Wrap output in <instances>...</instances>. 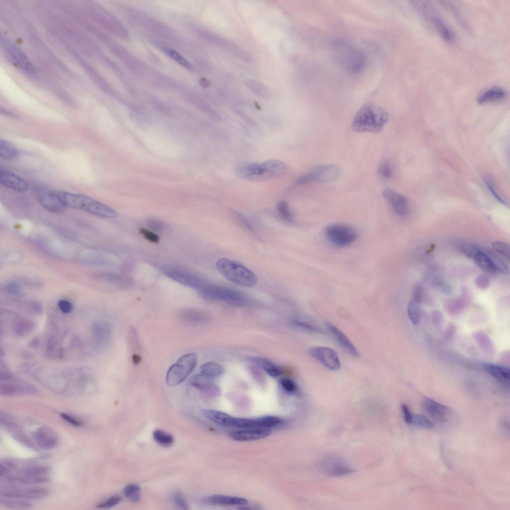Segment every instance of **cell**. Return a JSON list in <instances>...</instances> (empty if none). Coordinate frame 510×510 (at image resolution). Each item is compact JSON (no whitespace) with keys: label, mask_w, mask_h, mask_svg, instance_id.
I'll list each match as a JSON object with an SVG mask.
<instances>
[{"label":"cell","mask_w":510,"mask_h":510,"mask_svg":"<svg viewBox=\"0 0 510 510\" xmlns=\"http://www.w3.org/2000/svg\"><path fill=\"white\" fill-rule=\"evenodd\" d=\"M378 173L382 178L388 179L392 176V170L390 165L387 162L381 164L378 168Z\"/></svg>","instance_id":"obj_52"},{"label":"cell","mask_w":510,"mask_h":510,"mask_svg":"<svg viewBox=\"0 0 510 510\" xmlns=\"http://www.w3.org/2000/svg\"><path fill=\"white\" fill-rule=\"evenodd\" d=\"M38 340L36 338H35L31 341L30 346H31V347L33 348L37 347L38 346Z\"/></svg>","instance_id":"obj_63"},{"label":"cell","mask_w":510,"mask_h":510,"mask_svg":"<svg viewBox=\"0 0 510 510\" xmlns=\"http://www.w3.org/2000/svg\"><path fill=\"white\" fill-rule=\"evenodd\" d=\"M412 424L417 427L427 429H431L434 426L430 420L421 414H413Z\"/></svg>","instance_id":"obj_46"},{"label":"cell","mask_w":510,"mask_h":510,"mask_svg":"<svg viewBox=\"0 0 510 510\" xmlns=\"http://www.w3.org/2000/svg\"><path fill=\"white\" fill-rule=\"evenodd\" d=\"M121 501V498L120 497L114 496L99 504L97 505V507L100 509L110 508L118 504Z\"/></svg>","instance_id":"obj_53"},{"label":"cell","mask_w":510,"mask_h":510,"mask_svg":"<svg viewBox=\"0 0 510 510\" xmlns=\"http://www.w3.org/2000/svg\"><path fill=\"white\" fill-rule=\"evenodd\" d=\"M484 369L493 377L503 383H508L510 380V371L509 368L493 364H483Z\"/></svg>","instance_id":"obj_28"},{"label":"cell","mask_w":510,"mask_h":510,"mask_svg":"<svg viewBox=\"0 0 510 510\" xmlns=\"http://www.w3.org/2000/svg\"><path fill=\"white\" fill-rule=\"evenodd\" d=\"M19 155L18 149L11 142L0 139V157L7 161L16 159Z\"/></svg>","instance_id":"obj_30"},{"label":"cell","mask_w":510,"mask_h":510,"mask_svg":"<svg viewBox=\"0 0 510 510\" xmlns=\"http://www.w3.org/2000/svg\"><path fill=\"white\" fill-rule=\"evenodd\" d=\"M216 267L223 276L238 285L250 287L257 282L255 274L238 261L222 258L217 261Z\"/></svg>","instance_id":"obj_6"},{"label":"cell","mask_w":510,"mask_h":510,"mask_svg":"<svg viewBox=\"0 0 510 510\" xmlns=\"http://www.w3.org/2000/svg\"><path fill=\"white\" fill-rule=\"evenodd\" d=\"M153 437L158 444L164 447L171 446L174 442L173 437L171 435L159 429L153 431Z\"/></svg>","instance_id":"obj_41"},{"label":"cell","mask_w":510,"mask_h":510,"mask_svg":"<svg viewBox=\"0 0 510 510\" xmlns=\"http://www.w3.org/2000/svg\"><path fill=\"white\" fill-rule=\"evenodd\" d=\"M483 180L494 196H495V198L502 204L507 205L506 202L503 198L501 197L499 193L498 192L497 187L494 183L492 179L490 178L489 177L485 176L483 177Z\"/></svg>","instance_id":"obj_49"},{"label":"cell","mask_w":510,"mask_h":510,"mask_svg":"<svg viewBox=\"0 0 510 510\" xmlns=\"http://www.w3.org/2000/svg\"><path fill=\"white\" fill-rule=\"evenodd\" d=\"M13 319L12 331L17 336H23L30 333L35 327L34 323L29 319L14 316Z\"/></svg>","instance_id":"obj_26"},{"label":"cell","mask_w":510,"mask_h":510,"mask_svg":"<svg viewBox=\"0 0 510 510\" xmlns=\"http://www.w3.org/2000/svg\"><path fill=\"white\" fill-rule=\"evenodd\" d=\"M179 317L184 322L191 324L204 322L207 320L208 317L201 311L187 309L179 313Z\"/></svg>","instance_id":"obj_29"},{"label":"cell","mask_w":510,"mask_h":510,"mask_svg":"<svg viewBox=\"0 0 510 510\" xmlns=\"http://www.w3.org/2000/svg\"><path fill=\"white\" fill-rule=\"evenodd\" d=\"M0 184L15 191L23 193L29 188L28 182L16 174L0 168Z\"/></svg>","instance_id":"obj_16"},{"label":"cell","mask_w":510,"mask_h":510,"mask_svg":"<svg viewBox=\"0 0 510 510\" xmlns=\"http://www.w3.org/2000/svg\"><path fill=\"white\" fill-rule=\"evenodd\" d=\"M457 247L459 251L466 256L474 259L481 249L476 245L467 242L459 243Z\"/></svg>","instance_id":"obj_40"},{"label":"cell","mask_w":510,"mask_h":510,"mask_svg":"<svg viewBox=\"0 0 510 510\" xmlns=\"http://www.w3.org/2000/svg\"><path fill=\"white\" fill-rule=\"evenodd\" d=\"M173 500L175 504L181 509L183 510L189 509L186 502L180 493L176 492L174 494Z\"/></svg>","instance_id":"obj_58"},{"label":"cell","mask_w":510,"mask_h":510,"mask_svg":"<svg viewBox=\"0 0 510 510\" xmlns=\"http://www.w3.org/2000/svg\"><path fill=\"white\" fill-rule=\"evenodd\" d=\"M0 505L10 509H27L31 506L29 503L19 500L18 499L8 500L3 499L2 497H0Z\"/></svg>","instance_id":"obj_44"},{"label":"cell","mask_w":510,"mask_h":510,"mask_svg":"<svg viewBox=\"0 0 510 510\" xmlns=\"http://www.w3.org/2000/svg\"><path fill=\"white\" fill-rule=\"evenodd\" d=\"M253 361L256 362L270 377L276 378L281 374V370L272 363L263 359L256 358Z\"/></svg>","instance_id":"obj_38"},{"label":"cell","mask_w":510,"mask_h":510,"mask_svg":"<svg viewBox=\"0 0 510 510\" xmlns=\"http://www.w3.org/2000/svg\"><path fill=\"white\" fill-rule=\"evenodd\" d=\"M163 270L167 276L175 281L198 290L207 283L198 275L184 268L167 266Z\"/></svg>","instance_id":"obj_11"},{"label":"cell","mask_w":510,"mask_h":510,"mask_svg":"<svg viewBox=\"0 0 510 510\" xmlns=\"http://www.w3.org/2000/svg\"><path fill=\"white\" fill-rule=\"evenodd\" d=\"M164 51L169 56L184 67L188 69H191L192 68L191 64L180 54L174 50L165 48H164Z\"/></svg>","instance_id":"obj_47"},{"label":"cell","mask_w":510,"mask_h":510,"mask_svg":"<svg viewBox=\"0 0 510 510\" xmlns=\"http://www.w3.org/2000/svg\"><path fill=\"white\" fill-rule=\"evenodd\" d=\"M382 195L398 215L404 217L408 215V203L403 195L389 188L383 190Z\"/></svg>","instance_id":"obj_20"},{"label":"cell","mask_w":510,"mask_h":510,"mask_svg":"<svg viewBox=\"0 0 510 510\" xmlns=\"http://www.w3.org/2000/svg\"><path fill=\"white\" fill-rule=\"evenodd\" d=\"M58 194L67 207L83 210L105 218H115L119 216L111 207L85 195L64 191H58Z\"/></svg>","instance_id":"obj_5"},{"label":"cell","mask_w":510,"mask_h":510,"mask_svg":"<svg viewBox=\"0 0 510 510\" xmlns=\"http://www.w3.org/2000/svg\"><path fill=\"white\" fill-rule=\"evenodd\" d=\"M34 194L40 204L47 211L57 214L64 213L67 206L60 198L58 192L43 186L34 189Z\"/></svg>","instance_id":"obj_12"},{"label":"cell","mask_w":510,"mask_h":510,"mask_svg":"<svg viewBox=\"0 0 510 510\" xmlns=\"http://www.w3.org/2000/svg\"><path fill=\"white\" fill-rule=\"evenodd\" d=\"M124 495L130 501L137 503L140 499V488L136 484L127 485L124 489Z\"/></svg>","instance_id":"obj_43"},{"label":"cell","mask_w":510,"mask_h":510,"mask_svg":"<svg viewBox=\"0 0 510 510\" xmlns=\"http://www.w3.org/2000/svg\"><path fill=\"white\" fill-rule=\"evenodd\" d=\"M507 94V91L501 87H492L481 93L478 96L477 101L479 104H482L502 100L506 97Z\"/></svg>","instance_id":"obj_27"},{"label":"cell","mask_w":510,"mask_h":510,"mask_svg":"<svg viewBox=\"0 0 510 510\" xmlns=\"http://www.w3.org/2000/svg\"><path fill=\"white\" fill-rule=\"evenodd\" d=\"M132 359L133 364L135 365H137L140 362L141 358L140 356H139L137 354H134L132 356Z\"/></svg>","instance_id":"obj_62"},{"label":"cell","mask_w":510,"mask_h":510,"mask_svg":"<svg viewBox=\"0 0 510 510\" xmlns=\"http://www.w3.org/2000/svg\"><path fill=\"white\" fill-rule=\"evenodd\" d=\"M277 209L279 216L282 219L290 222L293 220V214L287 202L284 201H279L277 204Z\"/></svg>","instance_id":"obj_45"},{"label":"cell","mask_w":510,"mask_h":510,"mask_svg":"<svg viewBox=\"0 0 510 510\" xmlns=\"http://www.w3.org/2000/svg\"><path fill=\"white\" fill-rule=\"evenodd\" d=\"M5 478L7 481L10 482L20 484H40L48 481V478L45 476H30L22 475H14L6 476Z\"/></svg>","instance_id":"obj_32"},{"label":"cell","mask_w":510,"mask_h":510,"mask_svg":"<svg viewBox=\"0 0 510 510\" xmlns=\"http://www.w3.org/2000/svg\"><path fill=\"white\" fill-rule=\"evenodd\" d=\"M421 300L413 297L410 300L407 306V313L411 321L414 324H417L421 317Z\"/></svg>","instance_id":"obj_36"},{"label":"cell","mask_w":510,"mask_h":510,"mask_svg":"<svg viewBox=\"0 0 510 510\" xmlns=\"http://www.w3.org/2000/svg\"><path fill=\"white\" fill-rule=\"evenodd\" d=\"M200 296L210 301H222L234 306H243L246 302V296L235 289L206 283L198 289Z\"/></svg>","instance_id":"obj_7"},{"label":"cell","mask_w":510,"mask_h":510,"mask_svg":"<svg viewBox=\"0 0 510 510\" xmlns=\"http://www.w3.org/2000/svg\"><path fill=\"white\" fill-rule=\"evenodd\" d=\"M422 406L424 411L435 421L444 423L448 419L450 409L446 405L426 397L423 400Z\"/></svg>","instance_id":"obj_15"},{"label":"cell","mask_w":510,"mask_h":510,"mask_svg":"<svg viewBox=\"0 0 510 510\" xmlns=\"http://www.w3.org/2000/svg\"><path fill=\"white\" fill-rule=\"evenodd\" d=\"M37 389L33 385L19 380L1 382L0 394L3 396L34 394Z\"/></svg>","instance_id":"obj_14"},{"label":"cell","mask_w":510,"mask_h":510,"mask_svg":"<svg viewBox=\"0 0 510 510\" xmlns=\"http://www.w3.org/2000/svg\"><path fill=\"white\" fill-rule=\"evenodd\" d=\"M91 329L94 341L99 345L106 343L109 341L112 333L111 325L103 321L94 322L92 325Z\"/></svg>","instance_id":"obj_25"},{"label":"cell","mask_w":510,"mask_h":510,"mask_svg":"<svg viewBox=\"0 0 510 510\" xmlns=\"http://www.w3.org/2000/svg\"><path fill=\"white\" fill-rule=\"evenodd\" d=\"M309 354L327 369L336 371L341 368V363L336 352L325 346H317L310 348Z\"/></svg>","instance_id":"obj_13"},{"label":"cell","mask_w":510,"mask_h":510,"mask_svg":"<svg viewBox=\"0 0 510 510\" xmlns=\"http://www.w3.org/2000/svg\"><path fill=\"white\" fill-rule=\"evenodd\" d=\"M197 363V355L188 353L181 357L168 369L166 382L170 386L178 385L184 381L194 370Z\"/></svg>","instance_id":"obj_8"},{"label":"cell","mask_w":510,"mask_h":510,"mask_svg":"<svg viewBox=\"0 0 510 510\" xmlns=\"http://www.w3.org/2000/svg\"><path fill=\"white\" fill-rule=\"evenodd\" d=\"M473 260L483 270L487 272L495 274L497 270L491 258L487 253L482 250L477 254Z\"/></svg>","instance_id":"obj_31"},{"label":"cell","mask_w":510,"mask_h":510,"mask_svg":"<svg viewBox=\"0 0 510 510\" xmlns=\"http://www.w3.org/2000/svg\"><path fill=\"white\" fill-rule=\"evenodd\" d=\"M325 235L330 243L340 247L351 245L357 237L356 231L354 228L340 223L332 224L327 226Z\"/></svg>","instance_id":"obj_9"},{"label":"cell","mask_w":510,"mask_h":510,"mask_svg":"<svg viewBox=\"0 0 510 510\" xmlns=\"http://www.w3.org/2000/svg\"><path fill=\"white\" fill-rule=\"evenodd\" d=\"M485 252L491 258L497 271L504 273H509V269L507 263L497 253L491 249Z\"/></svg>","instance_id":"obj_39"},{"label":"cell","mask_w":510,"mask_h":510,"mask_svg":"<svg viewBox=\"0 0 510 510\" xmlns=\"http://www.w3.org/2000/svg\"><path fill=\"white\" fill-rule=\"evenodd\" d=\"M98 275L100 278L104 280L114 283L124 287L128 286L131 283V280L129 278L119 274L112 273H102Z\"/></svg>","instance_id":"obj_37"},{"label":"cell","mask_w":510,"mask_h":510,"mask_svg":"<svg viewBox=\"0 0 510 510\" xmlns=\"http://www.w3.org/2000/svg\"><path fill=\"white\" fill-rule=\"evenodd\" d=\"M270 429L266 428H253L235 431L229 433L232 439L238 441H250L265 438L271 434Z\"/></svg>","instance_id":"obj_21"},{"label":"cell","mask_w":510,"mask_h":510,"mask_svg":"<svg viewBox=\"0 0 510 510\" xmlns=\"http://www.w3.org/2000/svg\"><path fill=\"white\" fill-rule=\"evenodd\" d=\"M287 170L286 164L281 161L270 159L262 163L245 162L239 164L235 169L236 175L245 180L258 181L279 178Z\"/></svg>","instance_id":"obj_2"},{"label":"cell","mask_w":510,"mask_h":510,"mask_svg":"<svg viewBox=\"0 0 510 510\" xmlns=\"http://www.w3.org/2000/svg\"><path fill=\"white\" fill-rule=\"evenodd\" d=\"M340 174L339 167L334 164H326L314 167L300 176L297 180L298 184L310 182H331L338 177Z\"/></svg>","instance_id":"obj_10"},{"label":"cell","mask_w":510,"mask_h":510,"mask_svg":"<svg viewBox=\"0 0 510 510\" xmlns=\"http://www.w3.org/2000/svg\"><path fill=\"white\" fill-rule=\"evenodd\" d=\"M292 323L294 326L298 328H300L311 332L321 333L323 332L320 328L300 320H294Z\"/></svg>","instance_id":"obj_50"},{"label":"cell","mask_w":510,"mask_h":510,"mask_svg":"<svg viewBox=\"0 0 510 510\" xmlns=\"http://www.w3.org/2000/svg\"><path fill=\"white\" fill-rule=\"evenodd\" d=\"M279 383L283 390L287 392L293 393L296 391L297 389L296 384L291 379L282 378L279 381Z\"/></svg>","instance_id":"obj_51"},{"label":"cell","mask_w":510,"mask_h":510,"mask_svg":"<svg viewBox=\"0 0 510 510\" xmlns=\"http://www.w3.org/2000/svg\"><path fill=\"white\" fill-rule=\"evenodd\" d=\"M492 246L495 252L501 254L506 258L509 260L510 247L508 244L503 242L495 241L492 243Z\"/></svg>","instance_id":"obj_48"},{"label":"cell","mask_w":510,"mask_h":510,"mask_svg":"<svg viewBox=\"0 0 510 510\" xmlns=\"http://www.w3.org/2000/svg\"><path fill=\"white\" fill-rule=\"evenodd\" d=\"M245 85L252 92L258 96L268 98L270 95L269 89L259 81L248 79L245 81Z\"/></svg>","instance_id":"obj_34"},{"label":"cell","mask_w":510,"mask_h":510,"mask_svg":"<svg viewBox=\"0 0 510 510\" xmlns=\"http://www.w3.org/2000/svg\"><path fill=\"white\" fill-rule=\"evenodd\" d=\"M6 52L10 59L24 72L33 74L34 67L24 53L17 47L13 45L6 46Z\"/></svg>","instance_id":"obj_22"},{"label":"cell","mask_w":510,"mask_h":510,"mask_svg":"<svg viewBox=\"0 0 510 510\" xmlns=\"http://www.w3.org/2000/svg\"><path fill=\"white\" fill-rule=\"evenodd\" d=\"M48 495L47 490L41 488L9 489L0 492V496L18 499H39Z\"/></svg>","instance_id":"obj_17"},{"label":"cell","mask_w":510,"mask_h":510,"mask_svg":"<svg viewBox=\"0 0 510 510\" xmlns=\"http://www.w3.org/2000/svg\"><path fill=\"white\" fill-rule=\"evenodd\" d=\"M60 416L66 422L74 426H80L82 424V422L81 421L68 414L61 413Z\"/></svg>","instance_id":"obj_61"},{"label":"cell","mask_w":510,"mask_h":510,"mask_svg":"<svg viewBox=\"0 0 510 510\" xmlns=\"http://www.w3.org/2000/svg\"><path fill=\"white\" fill-rule=\"evenodd\" d=\"M139 232L142 236L148 241L154 243H157L159 242V236L153 232L144 228H141Z\"/></svg>","instance_id":"obj_56"},{"label":"cell","mask_w":510,"mask_h":510,"mask_svg":"<svg viewBox=\"0 0 510 510\" xmlns=\"http://www.w3.org/2000/svg\"><path fill=\"white\" fill-rule=\"evenodd\" d=\"M388 120V114L383 109L369 102L358 111L352 126L356 132L377 133L382 129Z\"/></svg>","instance_id":"obj_4"},{"label":"cell","mask_w":510,"mask_h":510,"mask_svg":"<svg viewBox=\"0 0 510 510\" xmlns=\"http://www.w3.org/2000/svg\"><path fill=\"white\" fill-rule=\"evenodd\" d=\"M33 438L37 446L43 450H51L58 444V437L50 428L43 426L37 429L33 434Z\"/></svg>","instance_id":"obj_18"},{"label":"cell","mask_w":510,"mask_h":510,"mask_svg":"<svg viewBox=\"0 0 510 510\" xmlns=\"http://www.w3.org/2000/svg\"><path fill=\"white\" fill-rule=\"evenodd\" d=\"M325 325L337 342L346 351L355 357L359 355L357 349L341 330L330 322L326 321Z\"/></svg>","instance_id":"obj_23"},{"label":"cell","mask_w":510,"mask_h":510,"mask_svg":"<svg viewBox=\"0 0 510 510\" xmlns=\"http://www.w3.org/2000/svg\"><path fill=\"white\" fill-rule=\"evenodd\" d=\"M19 369L47 388L61 393H81L93 387L95 383L94 374L88 368L50 369L26 363Z\"/></svg>","instance_id":"obj_1"},{"label":"cell","mask_w":510,"mask_h":510,"mask_svg":"<svg viewBox=\"0 0 510 510\" xmlns=\"http://www.w3.org/2000/svg\"><path fill=\"white\" fill-rule=\"evenodd\" d=\"M205 504L220 506H243L248 501L243 498L224 495H213L205 498L202 500Z\"/></svg>","instance_id":"obj_24"},{"label":"cell","mask_w":510,"mask_h":510,"mask_svg":"<svg viewBox=\"0 0 510 510\" xmlns=\"http://www.w3.org/2000/svg\"><path fill=\"white\" fill-rule=\"evenodd\" d=\"M401 409L405 422L408 424H412L413 414L411 413L408 406L405 404H402L401 405Z\"/></svg>","instance_id":"obj_60"},{"label":"cell","mask_w":510,"mask_h":510,"mask_svg":"<svg viewBox=\"0 0 510 510\" xmlns=\"http://www.w3.org/2000/svg\"><path fill=\"white\" fill-rule=\"evenodd\" d=\"M189 383L207 396L215 397L221 393L220 387L211 378L202 374L192 376Z\"/></svg>","instance_id":"obj_19"},{"label":"cell","mask_w":510,"mask_h":510,"mask_svg":"<svg viewBox=\"0 0 510 510\" xmlns=\"http://www.w3.org/2000/svg\"><path fill=\"white\" fill-rule=\"evenodd\" d=\"M223 371V368L220 365L214 362L204 363L200 368L201 374L210 378L220 376Z\"/></svg>","instance_id":"obj_35"},{"label":"cell","mask_w":510,"mask_h":510,"mask_svg":"<svg viewBox=\"0 0 510 510\" xmlns=\"http://www.w3.org/2000/svg\"><path fill=\"white\" fill-rule=\"evenodd\" d=\"M147 224L152 230L156 232H161L165 227L163 222L155 219H148L147 220Z\"/></svg>","instance_id":"obj_55"},{"label":"cell","mask_w":510,"mask_h":510,"mask_svg":"<svg viewBox=\"0 0 510 510\" xmlns=\"http://www.w3.org/2000/svg\"><path fill=\"white\" fill-rule=\"evenodd\" d=\"M58 306L60 311L64 313H69L73 309L72 303L66 300H60L58 303Z\"/></svg>","instance_id":"obj_59"},{"label":"cell","mask_w":510,"mask_h":510,"mask_svg":"<svg viewBox=\"0 0 510 510\" xmlns=\"http://www.w3.org/2000/svg\"><path fill=\"white\" fill-rule=\"evenodd\" d=\"M475 282L479 288L484 289L489 286L490 280L487 275L481 274L476 278Z\"/></svg>","instance_id":"obj_57"},{"label":"cell","mask_w":510,"mask_h":510,"mask_svg":"<svg viewBox=\"0 0 510 510\" xmlns=\"http://www.w3.org/2000/svg\"><path fill=\"white\" fill-rule=\"evenodd\" d=\"M5 289L7 293L13 295H18L21 291L20 284L15 281L8 282L6 285Z\"/></svg>","instance_id":"obj_54"},{"label":"cell","mask_w":510,"mask_h":510,"mask_svg":"<svg viewBox=\"0 0 510 510\" xmlns=\"http://www.w3.org/2000/svg\"><path fill=\"white\" fill-rule=\"evenodd\" d=\"M202 413L206 418L218 424L244 429L269 428L277 426L281 422L279 418L274 416H265L254 419L240 418L212 409H204Z\"/></svg>","instance_id":"obj_3"},{"label":"cell","mask_w":510,"mask_h":510,"mask_svg":"<svg viewBox=\"0 0 510 510\" xmlns=\"http://www.w3.org/2000/svg\"><path fill=\"white\" fill-rule=\"evenodd\" d=\"M431 20L439 34L445 40L448 41L453 40L454 35L453 32L442 19L434 15L431 17Z\"/></svg>","instance_id":"obj_33"},{"label":"cell","mask_w":510,"mask_h":510,"mask_svg":"<svg viewBox=\"0 0 510 510\" xmlns=\"http://www.w3.org/2000/svg\"><path fill=\"white\" fill-rule=\"evenodd\" d=\"M19 471V473L22 475L40 476H44L49 471V469L45 466L36 465L24 467Z\"/></svg>","instance_id":"obj_42"}]
</instances>
